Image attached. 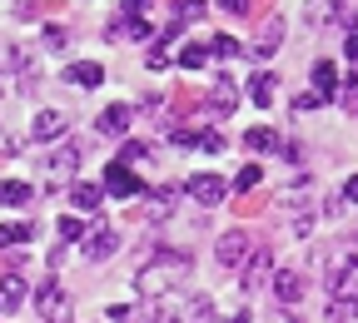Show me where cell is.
Segmentation results:
<instances>
[{
  "label": "cell",
  "instance_id": "f1b7e54d",
  "mask_svg": "<svg viewBox=\"0 0 358 323\" xmlns=\"http://www.w3.org/2000/svg\"><path fill=\"white\" fill-rule=\"evenodd\" d=\"M174 20H179V25H194V20H204V0H179Z\"/></svg>",
  "mask_w": 358,
  "mask_h": 323
},
{
  "label": "cell",
  "instance_id": "44dd1931",
  "mask_svg": "<svg viewBox=\"0 0 358 323\" xmlns=\"http://www.w3.org/2000/svg\"><path fill=\"white\" fill-rule=\"evenodd\" d=\"M75 164H80V150H75V145H65V150L50 159V174H55V179H50V189H60V179H70V174H75Z\"/></svg>",
  "mask_w": 358,
  "mask_h": 323
},
{
  "label": "cell",
  "instance_id": "7c38bea8",
  "mask_svg": "<svg viewBox=\"0 0 358 323\" xmlns=\"http://www.w3.org/2000/svg\"><path fill=\"white\" fill-rule=\"evenodd\" d=\"M129 120H134V110H129V105H110V110H100L95 129H100V134H124V129H129Z\"/></svg>",
  "mask_w": 358,
  "mask_h": 323
},
{
  "label": "cell",
  "instance_id": "277c9868",
  "mask_svg": "<svg viewBox=\"0 0 358 323\" xmlns=\"http://www.w3.org/2000/svg\"><path fill=\"white\" fill-rule=\"evenodd\" d=\"M219 268H244V259H249V234L244 229H229V234L219 239Z\"/></svg>",
  "mask_w": 358,
  "mask_h": 323
},
{
  "label": "cell",
  "instance_id": "83f0119b",
  "mask_svg": "<svg viewBox=\"0 0 358 323\" xmlns=\"http://www.w3.org/2000/svg\"><path fill=\"white\" fill-rule=\"evenodd\" d=\"M259 179H264V164H244V169L234 174V189L249 194V189H259Z\"/></svg>",
  "mask_w": 358,
  "mask_h": 323
},
{
  "label": "cell",
  "instance_id": "5b68a950",
  "mask_svg": "<svg viewBox=\"0 0 358 323\" xmlns=\"http://www.w3.org/2000/svg\"><path fill=\"white\" fill-rule=\"evenodd\" d=\"M105 194H115V199H134V194H145V184H140V179H134V174L115 159V164L105 169Z\"/></svg>",
  "mask_w": 358,
  "mask_h": 323
},
{
  "label": "cell",
  "instance_id": "8fae6325",
  "mask_svg": "<svg viewBox=\"0 0 358 323\" xmlns=\"http://www.w3.org/2000/svg\"><path fill=\"white\" fill-rule=\"evenodd\" d=\"M264 279H274V259H268V254H264V249H254V259H249V264H244V289H249V294H254V289H259V284H264Z\"/></svg>",
  "mask_w": 358,
  "mask_h": 323
},
{
  "label": "cell",
  "instance_id": "ba28073f",
  "mask_svg": "<svg viewBox=\"0 0 358 323\" xmlns=\"http://www.w3.org/2000/svg\"><path fill=\"white\" fill-rule=\"evenodd\" d=\"M30 134H35V140H45V145H55L60 134H65V115H60V110H40L35 124H30Z\"/></svg>",
  "mask_w": 358,
  "mask_h": 323
},
{
  "label": "cell",
  "instance_id": "f35d334b",
  "mask_svg": "<svg viewBox=\"0 0 358 323\" xmlns=\"http://www.w3.org/2000/svg\"><path fill=\"white\" fill-rule=\"evenodd\" d=\"M348 60H358V30L348 35Z\"/></svg>",
  "mask_w": 358,
  "mask_h": 323
},
{
  "label": "cell",
  "instance_id": "ffe728a7",
  "mask_svg": "<svg viewBox=\"0 0 358 323\" xmlns=\"http://www.w3.org/2000/svg\"><path fill=\"white\" fill-rule=\"evenodd\" d=\"M313 89H319V95H338V65L334 60H319V65H313Z\"/></svg>",
  "mask_w": 358,
  "mask_h": 323
},
{
  "label": "cell",
  "instance_id": "9c48e42d",
  "mask_svg": "<svg viewBox=\"0 0 358 323\" xmlns=\"http://www.w3.org/2000/svg\"><path fill=\"white\" fill-rule=\"evenodd\" d=\"M115 244H120V239H115V229H110V224H100V229H90V234H85V254L95 259V264H100V259H110V254H115Z\"/></svg>",
  "mask_w": 358,
  "mask_h": 323
},
{
  "label": "cell",
  "instance_id": "7a4b0ae2",
  "mask_svg": "<svg viewBox=\"0 0 358 323\" xmlns=\"http://www.w3.org/2000/svg\"><path fill=\"white\" fill-rule=\"evenodd\" d=\"M35 308H40L45 323H70V294H65L60 284H45V289L35 294Z\"/></svg>",
  "mask_w": 358,
  "mask_h": 323
},
{
  "label": "cell",
  "instance_id": "d4e9b609",
  "mask_svg": "<svg viewBox=\"0 0 358 323\" xmlns=\"http://www.w3.org/2000/svg\"><path fill=\"white\" fill-rule=\"evenodd\" d=\"M145 323H185V313L159 299V303H145Z\"/></svg>",
  "mask_w": 358,
  "mask_h": 323
},
{
  "label": "cell",
  "instance_id": "d6986e66",
  "mask_svg": "<svg viewBox=\"0 0 358 323\" xmlns=\"http://www.w3.org/2000/svg\"><path fill=\"white\" fill-rule=\"evenodd\" d=\"M0 204H6V209H25L30 204V184L25 179H0Z\"/></svg>",
  "mask_w": 358,
  "mask_h": 323
},
{
  "label": "cell",
  "instance_id": "8d00e7d4",
  "mask_svg": "<svg viewBox=\"0 0 358 323\" xmlns=\"http://www.w3.org/2000/svg\"><path fill=\"white\" fill-rule=\"evenodd\" d=\"M219 6H224V10H234V15H244V10H249V0H219Z\"/></svg>",
  "mask_w": 358,
  "mask_h": 323
},
{
  "label": "cell",
  "instance_id": "7402d4cb",
  "mask_svg": "<svg viewBox=\"0 0 358 323\" xmlns=\"http://www.w3.org/2000/svg\"><path fill=\"white\" fill-rule=\"evenodd\" d=\"M244 145H249L254 155H268V150H279V129H268V124H254V129L244 134Z\"/></svg>",
  "mask_w": 358,
  "mask_h": 323
},
{
  "label": "cell",
  "instance_id": "ac0fdd59",
  "mask_svg": "<svg viewBox=\"0 0 358 323\" xmlns=\"http://www.w3.org/2000/svg\"><path fill=\"white\" fill-rule=\"evenodd\" d=\"M303 15H308V25H329L334 15L348 20V15H343V0H308V10H303Z\"/></svg>",
  "mask_w": 358,
  "mask_h": 323
},
{
  "label": "cell",
  "instance_id": "4fadbf2b",
  "mask_svg": "<svg viewBox=\"0 0 358 323\" xmlns=\"http://www.w3.org/2000/svg\"><path fill=\"white\" fill-rule=\"evenodd\" d=\"M65 80H70V85H85V89H100L105 70H100L95 60H75V65H65Z\"/></svg>",
  "mask_w": 358,
  "mask_h": 323
},
{
  "label": "cell",
  "instance_id": "f546056e",
  "mask_svg": "<svg viewBox=\"0 0 358 323\" xmlns=\"http://www.w3.org/2000/svg\"><path fill=\"white\" fill-rule=\"evenodd\" d=\"M234 50H239V40H234V35H214V40H209V55H219V60H229Z\"/></svg>",
  "mask_w": 358,
  "mask_h": 323
},
{
  "label": "cell",
  "instance_id": "3957f363",
  "mask_svg": "<svg viewBox=\"0 0 358 323\" xmlns=\"http://www.w3.org/2000/svg\"><path fill=\"white\" fill-rule=\"evenodd\" d=\"M279 40H284V15H264V30L254 35V45H249V60L259 65V60H268L279 50Z\"/></svg>",
  "mask_w": 358,
  "mask_h": 323
},
{
  "label": "cell",
  "instance_id": "4316f807",
  "mask_svg": "<svg viewBox=\"0 0 358 323\" xmlns=\"http://www.w3.org/2000/svg\"><path fill=\"white\" fill-rule=\"evenodd\" d=\"M179 65H185V70H204L209 50H204V45H185V50H179Z\"/></svg>",
  "mask_w": 358,
  "mask_h": 323
},
{
  "label": "cell",
  "instance_id": "6da1fadb",
  "mask_svg": "<svg viewBox=\"0 0 358 323\" xmlns=\"http://www.w3.org/2000/svg\"><path fill=\"white\" fill-rule=\"evenodd\" d=\"M189 268H194V264H189L185 254L159 249V254H155V264H145L140 273H134V289L145 294V303H159V299H164L179 279H189Z\"/></svg>",
  "mask_w": 358,
  "mask_h": 323
},
{
  "label": "cell",
  "instance_id": "603a6c76",
  "mask_svg": "<svg viewBox=\"0 0 358 323\" xmlns=\"http://www.w3.org/2000/svg\"><path fill=\"white\" fill-rule=\"evenodd\" d=\"M353 318H358V294H334L329 323H353Z\"/></svg>",
  "mask_w": 358,
  "mask_h": 323
},
{
  "label": "cell",
  "instance_id": "484cf974",
  "mask_svg": "<svg viewBox=\"0 0 358 323\" xmlns=\"http://www.w3.org/2000/svg\"><path fill=\"white\" fill-rule=\"evenodd\" d=\"M189 323H214V299L209 294H189Z\"/></svg>",
  "mask_w": 358,
  "mask_h": 323
},
{
  "label": "cell",
  "instance_id": "1f68e13d",
  "mask_svg": "<svg viewBox=\"0 0 358 323\" xmlns=\"http://www.w3.org/2000/svg\"><path fill=\"white\" fill-rule=\"evenodd\" d=\"M55 234H60V244H65V239H80V234H85V224H80L75 214H65V219L55 224Z\"/></svg>",
  "mask_w": 358,
  "mask_h": 323
},
{
  "label": "cell",
  "instance_id": "e0dca14e",
  "mask_svg": "<svg viewBox=\"0 0 358 323\" xmlns=\"http://www.w3.org/2000/svg\"><path fill=\"white\" fill-rule=\"evenodd\" d=\"M70 199H75V209H80V214H95V209H100V199H105V184H75Z\"/></svg>",
  "mask_w": 358,
  "mask_h": 323
},
{
  "label": "cell",
  "instance_id": "e575fe53",
  "mask_svg": "<svg viewBox=\"0 0 358 323\" xmlns=\"http://www.w3.org/2000/svg\"><path fill=\"white\" fill-rule=\"evenodd\" d=\"M145 10H150V0H124V10H120V15H124V20H140Z\"/></svg>",
  "mask_w": 358,
  "mask_h": 323
},
{
  "label": "cell",
  "instance_id": "4dcf8cb0",
  "mask_svg": "<svg viewBox=\"0 0 358 323\" xmlns=\"http://www.w3.org/2000/svg\"><path fill=\"white\" fill-rule=\"evenodd\" d=\"M329 105V95H319V89H308V95H294V115L299 110H324Z\"/></svg>",
  "mask_w": 358,
  "mask_h": 323
},
{
  "label": "cell",
  "instance_id": "2e32d148",
  "mask_svg": "<svg viewBox=\"0 0 358 323\" xmlns=\"http://www.w3.org/2000/svg\"><path fill=\"white\" fill-rule=\"evenodd\" d=\"M174 204H179V194H174V189H155V194H150V204H145V219H150V224H164V219L174 214Z\"/></svg>",
  "mask_w": 358,
  "mask_h": 323
},
{
  "label": "cell",
  "instance_id": "52a82bcc",
  "mask_svg": "<svg viewBox=\"0 0 358 323\" xmlns=\"http://www.w3.org/2000/svg\"><path fill=\"white\" fill-rule=\"evenodd\" d=\"M234 105H239V95H234V80L229 75H219L214 80V89H209V115H234Z\"/></svg>",
  "mask_w": 358,
  "mask_h": 323
},
{
  "label": "cell",
  "instance_id": "8992f818",
  "mask_svg": "<svg viewBox=\"0 0 358 323\" xmlns=\"http://www.w3.org/2000/svg\"><path fill=\"white\" fill-rule=\"evenodd\" d=\"M185 189H189L199 204H219L224 194H229V184H224L219 174H189V184H185Z\"/></svg>",
  "mask_w": 358,
  "mask_h": 323
},
{
  "label": "cell",
  "instance_id": "836d02e7",
  "mask_svg": "<svg viewBox=\"0 0 358 323\" xmlns=\"http://www.w3.org/2000/svg\"><path fill=\"white\" fill-rule=\"evenodd\" d=\"M145 159H150V155H145V145H134V140H129V145H124V155H120V164H124V169H129V164H145Z\"/></svg>",
  "mask_w": 358,
  "mask_h": 323
},
{
  "label": "cell",
  "instance_id": "ab89813d",
  "mask_svg": "<svg viewBox=\"0 0 358 323\" xmlns=\"http://www.w3.org/2000/svg\"><path fill=\"white\" fill-rule=\"evenodd\" d=\"M348 110H358V100H348Z\"/></svg>",
  "mask_w": 358,
  "mask_h": 323
},
{
  "label": "cell",
  "instance_id": "5bb4252c",
  "mask_svg": "<svg viewBox=\"0 0 358 323\" xmlns=\"http://www.w3.org/2000/svg\"><path fill=\"white\" fill-rule=\"evenodd\" d=\"M274 95H279V75H268V70H259L254 80H249V100L264 110V105H274Z\"/></svg>",
  "mask_w": 358,
  "mask_h": 323
},
{
  "label": "cell",
  "instance_id": "cb8c5ba5",
  "mask_svg": "<svg viewBox=\"0 0 358 323\" xmlns=\"http://www.w3.org/2000/svg\"><path fill=\"white\" fill-rule=\"evenodd\" d=\"M35 239V224H0V249L10 244H30Z\"/></svg>",
  "mask_w": 358,
  "mask_h": 323
},
{
  "label": "cell",
  "instance_id": "d6a6232c",
  "mask_svg": "<svg viewBox=\"0 0 358 323\" xmlns=\"http://www.w3.org/2000/svg\"><path fill=\"white\" fill-rule=\"evenodd\" d=\"M199 150H204V155H224V134H209V129H199Z\"/></svg>",
  "mask_w": 358,
  "mask_h": 323
},
{
  "label": "cell",
  "instance_id": "d590c367",
  "mask_svg": "<svg viewBox=\"0 0 358 323\" xmlns=\"http://www.w3.org/2000/svg\"><path fill=\"white\" fill-rule=\"evenodd\" d=\"M150 70H169V55H164V45H155V50H150V60H145Z\"/></svg>",
  "mask_w": 358,
  "mask_h": 323
},
{
  "label": "cell",
  "instance_id": "30bf717a",
  "mask_svg": "<svg viewBox=\"0 0 358 323\" xmlns=\"http://www.w3.org/2000/svg\"><path fill=\"white\" fill-rule=\"evenodd\" d=\"M274 299H279V303H299V299H303L299 268H279V273H274Z\"/></svg>",
  "mask_w": 358,
  "mask_h": 323
},
{
  "label": "cell",
  "instance_id": "9a60e30c",
  "mask_svg": "<svg viewBox=\"0 0 358 323\" xmlns=\"http://www.w3.org/2000/svg\"><path fill=\"white\" fill-rule=\"evenodd\" d=\"M25 279H15V273H10V279H0V313H20V303H25Z\"/></svg>",
  "mask_w": 358,
  "mask_h": 323
},
{
  "label": "cell",
  "instance_id": "74e56055",
  "mask_svg": "<svg viewBox=\"0 0 358 323\" xmlns=\"http://www.w3.org/2000/svg\"><path fill=\"white\" fill-rule=\"evenodd\" d=\"M343 199H353V204H358V174H353V179L343 184Z\"/></svg>",
  "mask_w": 358,
  "mask_h": 323
}]
</instances>
